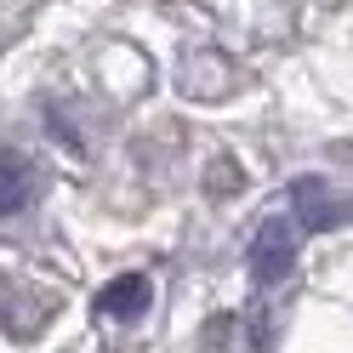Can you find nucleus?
I'll return each instance as SVG.
<instances>
[{
  "instance_id": "nucleus-4",
  "label": "nucleus",
  "mask_w": 353,
  "mask_h": 353,
  "mask_svg": "<svg viewBox=\"0 0 353 353\" xmlns=\"http://www.w3.org/2000/svg\"><path fill=\"white\" fill-rule=\"evenodd\" d=\"M34 200V160L17 148H0V216H17Z\"/></svg>"
},
{
  "instance_id": "nucleus-2",
  "label": "nucleus",
  "mask_w": 353,
  "mask_h": 353,
  "mask_svg": "<svg viewBox=\"0 0 353 353\" xmlns=\"http://www.w3.org/2000/svg\"><path fill=\"white\" fill-rule=\"evenodd\" d=\"M291 205H296V228L307 234V228H336V223H347V205L336 200V194H330L319 176H302V183L291 188Z\"/></svg>"
},
{
  "instance_id": "nucleus-3",
  "label": "nucleus",
  "mask_w": 353,
  "mask_h": 353,
  "mask_svg": "<svg viewBox=\"0 0 353 353\" xmlns=\"http://www.w3.org/2000/svg\"><path fill=\"white\" fill-rule=\"evenodd\" d=\"M148 302H154L148 274H120V279H108L103 291H97V307H103L108 319H143Z\"/></svg>"
},
{
  "instance_id": "nucleus-1",
  "label": "nucleus",
  "mask_w": 353,
  "mask_h": 353,
  "mask_svg": "<svg viewBox=\"0 0 353 353\" xmlns=\"http://www.w3.org/2000/svg\"><path fill=\"white\" fill-rule=\"evenodd\" d=\"M296 245H302L296 216H285V211L262 216V228L251 239V279L262 285V291H274V285H285L296 274Z\"/></svg>"
}]
</instances>
